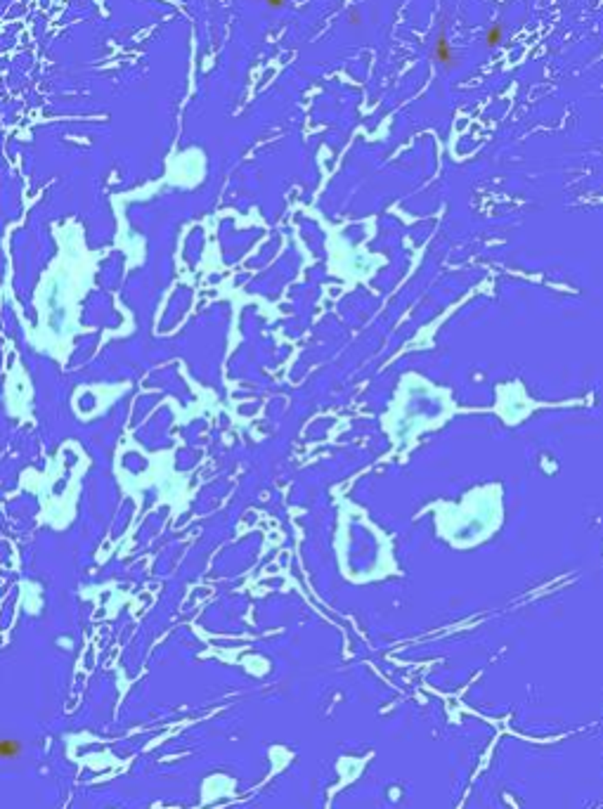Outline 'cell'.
Masks as SVG:
<instances>
[{
    "instance_id": "obj_1",
    "label": "cell",
    "mask_w": 603,
    "mask_h": 809,
    "mask_svg": "<svg viewBox=\"0 0 603 809\" xmlns=\"http://www.w3.org/2000/svg\"><path fill=\"white\" fill-rule=\"evenodd\" d=\"M433 509L438 512V530L445 540L457 547L476 545L499 525V516H502L499 487H483L471 492L457 507L438 504Z\"/></svg>"
},
{
    "instance_id": "obj_4",
    "label": "cell",
    "mask_w": 603,
    "mask_h": 809,
    "mask_svg": "<svg viewBox=\"0 0 603 809\" xmlns=\"http://www.w3.org/2000/svg\"><path fill=\"white\" fill-rule=\"evenodd\" d=\"M21 755V743L17 738H0V759H17Z\"/></svg>"
},
{
    "instance_id": "obj_3",
    "label": "cell",
    "mask_w": 603,
    "mask_h": 809,
    "mask_svg": "<svg viewBox=\"0 0 603 809\" xmlns=\"http://www.w3.org/2000/svg\"><path fill=\"white\" fill-rule=\"evenodd\" d=\"M433 62L440 69H447V72L457 67V52H454L452 43H449V38L445 34H440L436 38V43H433Z\"/></svg>"
},
{
    "instance_id": "obj_6",
    "label": "cell",
    "mask_w": 603,
    "mask_h": 809,
    "mask_svg": "<svg viewBox=\"0 0 603 809\" xmlns=\"http://www.w3.org/2000/svg\"><path fill=\"white\" fill-rule=\"evenodd\" d=\"M265 5H268V8H273V10H279V8H284V5H286V0H265Z\"/></svg>"
},
{
    "instance_id": "obj_7",
    "label": "cell",
    "mask_w": 603,
    "mask_h": 809,
    "mask_svg": "<svg viewBox=\"0 0 603 809\" xmlns=\"http://www.w3.org/2000/svg\"><path fill=\"white\" fill-rule=\"evenodd\" d=\"M357 21H360V17H357V12H352L350 14V24H357Z\"/></svg>"
},
{
    "instance_id": "obj_5",
    "label": "cell",
    "mask_w": 603,
    "mask_h": 809,
    "mask_svg": "<svg viewBox=\"0 0 603 809\" xmlns=\"http://www.w3.org/2000/svg\"><path fill=\"white\" fill-rule=\"evenodd\" d=\"M502 43H504V26L502 24H492L490 29L485 31V45L490 48V50H497Z\"/></svg>"
},
{
    "instance_id": "obj_2",
    "label": "cell",
    "mask_w": 603,
    "mask_h": 809,
    "mask_svg": "<svg viewBox=\"0 0 603 809\" xmlns=\"http://www.w3.org/2000/svg\"><path fill=\"white\" fill-rule=\"evenodd\" d=\"M447 390H440L423 379L405 377L395 403V443H407L414 436H419L426 428L438 426L443 419L452 414V403H449Z\"/></svg>"
}]
</instances>
